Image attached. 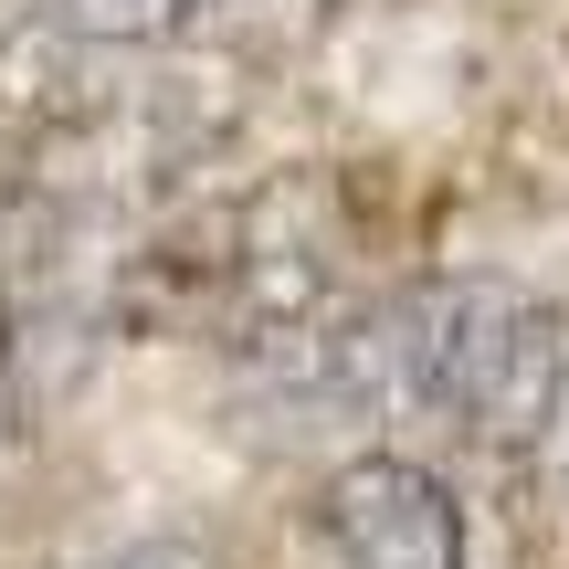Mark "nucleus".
<instances>
[{
  "label": "nucleus",
  "instance_id": "obj_1",
  "mask_svg": "<svg viewBox=\"0 0 569 569\" xmlns=\"http://www.w3.org/2000/svg\"><path fill=\"white\" fill-rule=\"evenodd\" d=\"M201 0H32L0 32V117L11 127H84L106 106V63L190 32Z\"/></svg>",
  "mask_w": 569,
  "mask_h": 569
},
{
  "label": "nucleus",
  "instance_id": "obj_2",
  "mask_svg": "<svg viewBox=\"0 0 569 569\" xmlns=\"http://www.w3.org/2000/svg\"><path fill=\"white\" fill-rule=\"evenodd\" d=\"M443 422L465 432V443H486L496 465H517V475L559 443L569 432V317L559 306L496 296V317L475 327L465 369H453Z\"/></svg>",
  "mask_w": 569,
  "mask_h": 569
},
{
  "label": "nucleus",
  "instance_id": "obj_3",
  "mask_svg": "<svg viewBox=\"0 0 569 569\" xmlns=\"http://www.w3.org/2000/svg\"><path fill=\"white\" fill-rule=\"evenodd\" d=\"M317 569H465V507L411 453H348L306 507Z\"/></svg>",
  "mask_w": 569,
  "mask_h": 569
},
{
  "label": "nucleus",
  "instance_id": "obj_4",
  "mask_svg": "<svg viewBox=\"0 0 569 569\" xmlns=\"http://www.w3.org/2000/svg\"><path fill=\"white\" fill-rule=\"evenodd\" d=\"M96 569H211L190 538H138V549H117V559H96Z\"/></svg>",
  "mask_w": 569,
  "mask_h": 569
},
{
  "label": "nucleus",
  "instance_id": "obj_5",
  "mask_svg": "<svg viewBox=\"0 0 569 569\" xmlns=\"http://www.w3.org/2000/svg\"><path fill=\"white\" fill-rule=\"evenodd\" d=\"M11 390H21V306L0 284V422H11Z\"/></svg>",
  "mask_w": 569,
  "mask_h": 569
},
{
  "label": "nucleus",
  "instance_id": "obj_6",
  "mask_svg": "<svg viewBox=\"0 0 569 569\" xmlns=\"http://www.w3.org/2000/svg\"><path fill=\"white\" fill-rule=\"evenodd\" d=\"M0 284H11V274H0Z\"/></svg>",
  "mask_w": 569,
  "mask_h": 569
}]
</instances>
